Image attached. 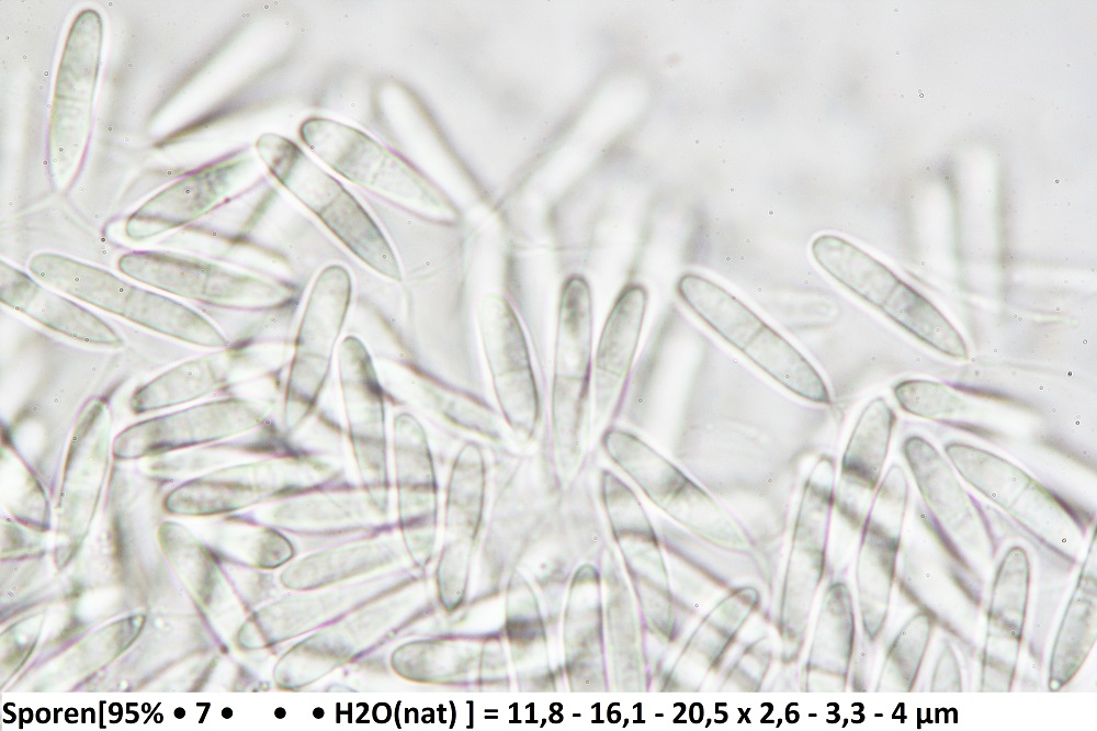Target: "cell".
Segmentation results:
<instances>
[{"label":"cell","instance_id":"obj_32","mask_svg":"<svg viewBox=\"0 0 1097 731\" xmlns=\"http://www.w3.org/2000/svg\"><path fill=\"white\" fill-rule=\"evenodd\" d=\"M932 691H961V673L959 661L951 648V642L946 641L934 668L931 687Z\"/></svg>","mask_w":1097,"mask_h":731},{"label":"cell","instance_id":"obj_31","mask_svg":"<svg viewBox=\"0 0 1097 731\" xmlns=\"http://www.w3.org/2000/svg\"><path fill=\"white\" fill-rule=\"evenodd\" d=\"M759 622L744 639L717 681V690L757 691L765 683L773 659L769 631Z\"/></svg>","mask_w":1097,"mask_h":731},{"label":"cell","instance_id":"obj_16","mask_svg":"<svg viewBox=\"0 0 1097 731\" xmlns=\"http://www.w3.org/2000/svg\"><path fill=\"white\" fill-rule=\"evenodd\" d=\"M275 398L228 397L137 423L114 440L118 459H136L247 434L273 419Z\"/></svg>","mask_w":1097,"mask_h":731},{"label":"cell","instance_id":"obj_1","mask_svg":"<svg viewBox=\"0 0 1097 731\" xmlns=\"http://www.w3.org/2000/svg\"><path fill=\"white\" fill-rule=\"evenodd\" d=\"M592 297L585 277L564 282L557 310L548 417L545 429L565 486L589 452L592 389Z\"/></svg>","mask_w":1097,"mask_h":731},{"label":"cell","instance_id":"obj_8","mask_svg":"<svg viewBox=\"0 0 1097 731\" xmlns=\"http://www.w3.org/2000/svg\"><path fill=\"white\" fill-rule=\"evenodd\" d=\"M903 452L939 539L952 556L986 587L997 538L985 513L961 485L950 462L925 438L908 437Z\"/></svg>","mask_w":1097,"mask_h":731},{"label":"cell","instance_id":"obj_5","mask_svg":"<svg viewBox=\"0 0 1097 731\" xmlns=\"http://www.w3.org/2000/svg\"><path fill=\"white\" fill-rule=\"evenodd\" d=\"M29 268L46 285L151 330L204 347L228 346L225 336L195 311L106 270L47 252L34 256Z\"/></svg>","mask_w":1097,"mask_h":731},{"label":"cell","instance_id":"obj_14","mask_svg":"<svg viewBox=\"0 0 1097 731\" xmlns=\"http://www.w3.org/2000/svg\"><path fill=\"white\" fill-rule=\"evenodd\" d=\"M907 503L905 472L893 464L875 491L856 560L862 636L872 643L880 638L889 615Z\"/></svg>","mask_w":1097,"mask_h":731},{"label":"cell","instance_id":"obj_13","mask_svg":"<svg viewBox=\"0 0 1097 731\" xmlns=\"http://www.w3.org/2000/svg\"><path fill=\"white\" fill-rule=\"evenodd\" d=\"M657 535L667 555L672 595L686 621L703 617L743 587L760 585L765 591L753 555L713 546L665 518L657 521Z\"/></svg>","mask_w":1097,"mask_h":731},{"label":"cell","instance_id":"obj_20","mask_svg":"<svg viewBox=\"0 0 1097 731\" xmlns=\"http://www.w3.org/2000/svg\"><path fill=\"white\" fill-rule=\"evenodd\" d=\"M647 291L626 285L600 334L592 364L591 437L618 424L644 323Z\"/></svg>","mask_w":1097,"mask_h":731},{"label":"cell","instance_id":"obj_9","mask_svg":"<svg viewBox=\"0 0 1097 731\" xmlns=\"http://www.w3.org/2000/svg\"><path fill=\"white\" fill-rule=\"evenodd\" d=\"M477 325L502 420L518 445H534L545 429V418L528 341L516 312L502 295L487 293L477 306Z\"/></svg>","mask_w":1097,"mask_h":731},{"label":"cell","instance_id":"obj_29","mask_svg":"<svg viewBox=\"0 0 1097 731\" xmlns=\"http://www.w3.org/2000/svg\"><path fill=\"white\" fill-rule=\"evenodd\" d=\"M880 311L940 352L968 358L966 345L951 323L934 304L903 281Z\"/></svg>","mask_w":1097,"mask_h":731},{"label":"cell","instance_id":"obj_2","mask_svg":"<svg viewBox=\"0 0 1097 731\" xmlns=\"http://www.w3.org/2000/svg\"><path fill=\"white\" fill-rule=\"evenodd\" d=\"M836 469L835 453H823L801 486L785 569L771 609L783 666L801 656L813 603L826 580Z\"/></svg>","mask_w":1097,"mask_h":731},{"label":"cell","instance_id":"obj_24","mask_svg":"<svg viewBox=\"0 0 1097 731\" xmlns=\"http://www.w3.org/2000/svg\"><path fill=\"white\" fill-rule=\"evenodd\" d=\"M242 164L226 160L172 184L132 215L128 235L144 238L200 217L229 192Z\"/></svg>","mask_w":1097,"mask_h":731},{"label":"cell","instance_id":"obj_18","mask_svg":"<svg viewBox=\"0 0 1097 731\" xmlns=\"http://www.w3.org/2000/svg\"><path fill=\"white\" fill-rule=\"evenodd\" d=\"M1030 561L1019 546L999 562L991 588L982 649L981 691H1009L1021 650L1030 595Z\"/></svg>","mask_w":1097,"mask_h":731},{"label":"cell","instance_id":"obj_3","mask_svg":"<svg viewBox=\"0 0 1097 731\" xmlns=\"http://www.w3.org/2000/svg\"><path fill=\"white\" fill-rule=\"evenodd\" d=\"M677 291L695 316L781 386L810 403L834 405L814 366L735 295L695 273L681 275Z\"/></svg>","mask_w":1097,"mask_h":731},{"label":"cell","instance_id":"obj_22","mask_svg":"<svg viewBox=\"0 0 1097 731\" xmlns=\"http://www.w3.org/2000/svg\"><path fill=\"white\" fill-rule=\"evenodd\" d=\"M393 458L399 490L402 521L411 550H430L436 517L434 458L426 429L408 411L393 418Z\"/></svg>","mask_w":1097,"mask_h":731},{"label":"cell","instance_id":"obj_6","mask_svg":"<svg viewBox=\"0 0 1097 731\" xmlns=\"http://www.w3.org/2000/svg\"><path fill=\"white\" fill-rule=\"evenodd\" d=\"M258 151L273 176L352 251L378 273L400 280L389 244L360 203L296 144L262 135Z\"/></svg>","mask_w":1097,"mask_h":731},{"label":"cell","instance_id":"obj_19","mask_svg":"<svg viewBox=\"0 0 1097 731\" xmlns=\"http://www.w3.org/2000/svg\"><path fill=\"white\" fill-rule=\"evenodd\" d=\"M895 414L884 398L860 414L841 456L835 482L832 522L840 531L862 530L887 456Z\"/></svg>","mask_w":1097,"mask_h":731},{"label":"cell","instance_id":"obj_27","mask_svg":"<svg viewBox=\"0 0 1097 731\" xmlns=\"http://www.w3.org/2000/svg\"><path fill=\"white\" fill-rule=\"evenodd\" d=\"M811 251L835 281L879 310L901 283L883 263L841 237L819 235L813 240Z\"/></svg>","mask_w":1097,"mask_h":731},{"label":"cell","instance_id":"obj_7","mask_svg":"<svg viewBox=\"0 0 1097 731\" xmlns=\"http://www.w3.org/2000/svg\"><path fill=\"white\" fill-rule=\"evenodd\" d=\"M351 295V277L338 265L325 268L312 288L294 337L283 392L280 420L290 436H294L319 408Z\"/></svg>","mask_w":1097,"mask_h":731},{"label":"cell","instance_id":"obj_30","mask_svg":"<svg viewBox=\"0 0 1097 731\" xmlns=\"http://www.w3.org/2000/svg\"><path fill=\"white\" fill-rule=\"evenodd\" d=\"M930 618L916 612L891 642L875 687L877 691H911L934 628Z\"/></svg>","mask_w":1097,"mask_h":731},{"label":"cell","instance_id":"obj_23","mask_svg":"<svg viewBox=\"0 0 1097 731\" xmlns=\"http://www.w3.org/2000/svg\"><path fill=\"white\" fill-rule=\"evenodd\" d=\"M857 642L851 592L842 578L829 581L801 671V688L805 691H844Z\"/></svg>","mask_w":1097,"mask_h":731},{"label":"cell","instance_id":"obj_28","mask_svg":"<svg viewBox=\"0 0 1097 731\" xmlns=\"http://www.w3.org/2000/svg\"><path fill=\"white\" fill-rule=\"evenodd\" d=\"M894 395L901 407L915 416L991 436L984 425L983 411H979L971 400L948 385L927 380H908L895 385Z\"/></svg>","mask_w":1097,"mask_h":731},{"label":"cell","instance_id":"obj_10","mask_svg":"<svg viewBox=\"0 0 1097 731\" xmlns=\"http://www.w3.org/2000/svg\"><path fill=\"white\" fill-rule=\"evenodd\" d=\"M302 140L346 179L415 213L444 207L434 188L406 161L364 133L327 119H308Z\"/></svg>","mask_w":1097,"mask_h":731},{"label":"cell","instance_id":"obj_4","mask_svg":"<svg viewBox=\"0 0 1097 731\" xmlns=\"http://www.w3.org/2000/svg\"><path fill=\"white\" fill-rule=\"evenodd\" d=\"M597 446L682 528L713 546L754 556L745 536L720 504L641 436L615 425L602 431Z\"/></svg>","mask_w":1097,"mask_h":731},{"label":"cell","instance_id":"obj_26","mask_svg":"<svg viewBox=\"0 0 1097 731\" xmlns=\"http://www.w3.org/2000/svg\"><path fill=\"white\" fill-rule=\"evenodd\" d=\"M1096 542L1079 573L1053 644L1048 686L1054 691L1067 684L1086 660L1096 640Z\"/></svg>","mask_w":1097,"mask_h":731},{"label":"cell","instance_id":"obj_11","mask_svg":"<svg viewBox=\"0 0 1097 731\" xmlns=\"http://www.w3.org/2000/svg\"><path fill=\"white\" fill-rule=\"evenodd\" d=\"M118 268L144 284L222 307L272 313L292 308L296 296L285 282L160 252L126 254Z\"/></svg>","mask_w":1097,"mask_h":731},{"label":"cell","instance_id":"obj_15","mask_svg":"<svg viewBox=\"0 0 1097 731\" xmlns=\"http://www.w3.org/2000/svg\"><path fill=\"white\" fill-rule=\"evenodd\" d=\"M346 435L360 477L382 506L388 485L386 392L365 344L347 336L338 348Z\"/></svg>","mask_w":1097,"mask_h":731},{"label":"cell","instance_id":"obj_12","mask_svg":"<svg viewBox=\"0 0 1097 731\" xmlns=\"http://www.w3.org/2000/svg\"><path fill=\"white\" fill-rule=\"evenodd\" d=\"M101 46V18L84 10L71 25L56 78L49 155L57 181L75 170L88 139Z\"/></svg>","mask_w":1097,"mask_h":731},{"label":"cell","instance_id":"obj_25","mask_svg":"<svg viewBox=\"0 0 1097 731\" xmlns=\"http://www.w3.org/2000/svg\"><path fill=\"white\" fill-rule=\"evenodd\" d=\"M0 268V297L7 305L69 337L103 346L122 345L120 336L84 307L3 261Z\"/></svg>","mask_w":1097,"mask_h":731},{"label":"cell","instance_id":"obj_17","mask_svg":"<svg viewBox=\"0 0 1097 731\" xmlns=\"http://www.w3.org/2000/svg\"><path fill=\"white\" fill-rule=\"evenodd\" d=\"M768 615L764 588L743 587L722 599L685 642L668 675L672 690L698 691L717 682L748 632ZM761 620V619H760Z\"/></svg>","mask_w":1097,"mask_h":731},{"label":"cell","instance_id":"obj_21","mask_svg":"<svg viewBox=\"0 0 1097 731\" xmlns=\"http://www.w3.org/2000/svg\"><path fill=\"white\" fill-rule=\"evenodd\" d=\"M287 352V345L281 342L223 348L157 376L134 393L131 406L144 413L193 401L228 385L241 370L276 373L283 370Z\"/></svg>","mask_w":1097,"mask_h":731}]
</instances>
